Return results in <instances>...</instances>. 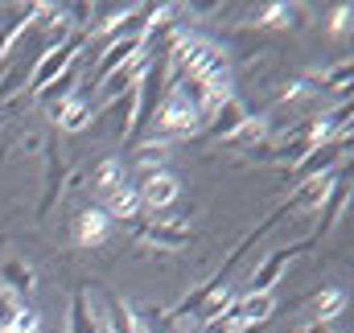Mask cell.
<instances>
[{
    "label": "cell",
    "mask_w": 354,
    "mask_h": 333,
    "mask_svg": "<svg viewBox=\"0 0 354 333\" xmlns=\"http://www.w3.org/2000/svg\"><path fill=\"white\" fill-rule=\"evenodd\" d=\"M198 95H202V83L194 79H174L161 107H157V128L165 136H194L202 128V111H198Z\"/></svg>",
    "instance_id": "1"
},
{
    "label": "cell",
    "mask_w": 354,
    "mask_h": 333,
    "mask_svg": "<svg viewBox=\"0 0 354 333\" xmlns=\"http://www.w3.org/2000/svg\"><path fill=\"white\" fill-rule=\"evenodd\" d=\"M79 41H87V29L83 33H75V37H66V41H58V46H50L41 58H37V66L29 70V91L33 95H41L46 86L54 83L71 62H75V54H79Z\"/></svg>",
    "instance_id": "2"
},
{
    "label": "cell",
    "mask_w": 354,
    "mask_h": 333,
    "mask_svg": "<svg viewBox=\"0 0 354 333\" xmlns=\"http://www.w3.org/2000/svg\"><path fill=\"white\" fill-rule=\"evenodd\" d=\"M338 157H342V161L351 157V136H346V140H326V144L309 149V153L292 165V181H317V177L334 173V169H338Z\"/></svg>",
    "instance_id": "3"
},
{
    "label": "cell",
    "mask_w": 354,
    "mask_h": 333,
    "mask_svg": "<svg viewBox=\"0 0 354 333\" xmlns=\"http://www.w3.org/2000/svg\"><path fill=\"white\" fill-rule=\"evenodd\" d=\"M305 247H309V243H288V247H276V251L264 259V263L252 272V284H248V292H272V288H276V280H280V276L292 267V259H297Z\"/></svg>",
    "instance_id": "4"
},
{
    "label": "cell",
    "mask_w": 354,
    "mask_h": 333,
    "mask_svg": "<svg viewBox=\"0 0 354 333\" xmlns=\"http://www.w3.org/2000/svg\"><path fill=\"white\" fill-rule=\"evenodd\" d=\"M136 189H140V206L145 210H169L177 202V193H181V181H177V173H169V169H157Z\"/></svg>",
    "instance_id": "5"
},
{
    "label": "cell",
    "mask_w": 354,
    "mask_h": 333,
    "mask_svg": "<svg viewBox=\"0 0 354 333\" xmlns=\"http://www.w3.org/2000/svg\"><path fill=\"white\" fill-rule=\"evenodd\" d=\"M149 62H153V58H149V54L140 50V54H136V58H132L128 66H120V70H115L111 79H103V83H99V103H115V99L132 95V91H136V83L145 79Z\"/></svg>",
    "instance_id": "6"
},
{
    "label": "cell",
    "mask_w": 354,
    "mask_h": 333,
    "mask_svg": "<svg viewBox=\"0 0 354 333\" xmlns=\"http://www.w3.org/2000/svg\"><path fill=\"white\" fill-rule=\"evenodd\" d=\"M140 243L145 247H157V251H177L189 243V227H185V218H177V222H153V227H140Z\"/></svg>",
    "instance_id": "7"
},
{
    "label": "cell",
    "mask_w": 354,
    "mask_h": 333,
    "mask_svg": "<svg viewBox=\"0 0 354 333\" xmlns=\"http://www.w3.org/2000/svg\"><path fill=\"white\" fill-rule=\"evenodd\" d=\"M50 115H54V124H58L62 132H83V128L91 124V103L75 91V95H66V99L50 103Z\"/></svg>",
    "instance_id": "8"
},
{
    "label": "cell",
    "mask_w": 354,
    "mask_h": 333,
    "mask_svg": "<svg viewBox=\"0 0 354 333\" xmlns=\"http://www.w3.org/2000/svg\"><path fill=\"white\" fill-rule=\"evenodd\" d=\"M243 120H248V107L239 103V99H231L227 107H218V115L206 124V140H214V144H227L239 128H243Z\"/></svg>",
    "instance_id": "9"
},
{
    "label": "cell",
    "mask_w": 354,
    "mask_h": 333,
    "mask_svg": "<svg viewBox=\"0 0 354 333\" xmlns=\"http://www.w3.org/2000/svg\"><path fill=\"white\" fill-rule=\"evenodd\" d=\"M107 231H111V218H107L99 206H87V210L79 214V222H75V243H79V247H99V243L107 239Z\"/></svg>",
    "instance_id": "10"
},
{
    "label": "cell",
    "mask_w": 354,
    "mask_h": 333,
    "mask_svg": "<svg viewBox=\"0 0 354 333\" xmlns=\"http://www.w3.org/2000/svg\"><path fill=\"white\" fill-rule=\"evenodd\" d=\"M103 202H107V210H103V214H107V218H124V222H132V218L145 210V206H140V189H136V185H128V181H124V185H115L111 193H103Z\"/></svg>",
    "instance_id": "11"
},
{
    "label": "cell",
    "mask_w": 354,
    "mask_h": 333,
    "mask_svg": "<svg viewBox=\"0 0 354 333\" xmlns=\"http://www.w3.org/2000/svg\"><path fill=\"white\" fill-rule=\"evenodd\" d=\"M0 280H4V292H12V296H29L33 284H37V276H33V267L25 259H4L0 263Z\"/></svg>",
    "instance_id": "12"
},
{
    "label": "cell",
    "mask_w": 354,
    "mask_h": 333,
    "mask_svg": "<svg viewBox=\"0 0 354 333\" xmlns=\"http://www.w3.org/2000/svg\"><path fill=\"white\" fill-rule=\"evenodd\" d=\"M66 333H103V330H99V313L91 309L87 288H83V292H75V301H71V321H66Z\"/></svg>",
    "instance_id": "13"
},
{
    "label": "cell",
    "mask_w": 354,
    "mask_h": 333,
    "mask_svg": "<svg viewBox=\"0 0 354 333\" xmlns=\"http://www.w3.org/2000/svg\"><path fill=\"white\" fill-rule=\"evenodd\" d=\"M346 309V292L342 288H326L317 301H313V313H317V325H330L338 313Z\"/></svg>",
    "instance_id": "14"
},
{
    "label": "cell",
    "mask_w": 354,
    "mask_h": 333,
    "mask_svg": "<svg viewBox=\"0 0 354 333\" xmlns=\"http://www.w3.org/2000/svg\"><path fill=\"white\" fill-rule=\"evenodd\" d=\"M115 185H124V165H120L115 157H107V161L95 165V189H99V198H103V193H111Z\"/></svg>",
    "instance_id": "15"
},
{
    "label": "cell",
    "mask_w": 354,
    "mask_h": 333,
    "mask_svg": "<svg viewBox=\"0 0 354 333\" xmlns=\"http://www.w3.org/2000/svg\"><path fill=\"white\" fill-rule=\"evenodd\" d=\"M29 21H33V4H29V8H21V17H12L8 25H0V58L17 46V37L29 29Z\"/></svg>",
    "instance_id": "16"
},
{
    "label": "cell",
    "mask_w": 354,
    "mask_h": 333,
    "mask_svg": "<svg viewBox=\"0 0 354 333\" xmlns=\"http://www.w3.org/2000/svg\"><path fill=\"white\" fill-rule=\"evenodd\" d=\"M264 132H268L264 120H260V115H248V120H243V128H239L227 144H231V149H252V144H260V140H264Z\"/></svg>",
    "instance_id": "17"
},
{
    "label": "cell",
    "mask_w": 354,
    "mask_h": 333,
    "mask_svg": "<svg viewBox=\"0 0 354 333\" xmlns=\"http://www.w3.org/2000/svg\"><path fill=\"white\" fill-rule=\"evenodd\" d=\"M351 70H354L351 58H342V62H338V66H330L317 83L326 86V91H342V95H346V91H351Z\"/></svg>",
    "instance_id": "18"
},
{
    "label": "cell",
    "mask_w": 354,
    "mask_h": 333,
    "mask_svg": "<svg viewBox=\"0 0 354 333\" xmlns=\"http://www.w3.org/2000/svg\"><path fill=\"white\" fill-rule=\"evenodd\" d=\"M165 161H169V144H165V140H153V144H145V149L136 153V165L153 169V173L165 165Z\"/></svg>",
    "instance_id": "19"
},
{
    "label": "cell",
    "mask_w": 354,
    "mask_h": 333,
    "mask_svg": "<svg viewBox=\"0 0 354 333\" xmlns=\"http://www.w3.org/2000/svg\"><path fill=\"white\" fill-rule=\"evenodd\" d=\"M292 4H268L264 12H260V25L264 29H284V25H292Z\"/></svg>",
    "instance_id": "20"
},
{
    "label": "cell",
    "mask_w": 354,
    "mask_h": 333,
    "mask_svg": "<svg viewBox=\"0 0 354 333\" xmlns=\"http://www.w3.org/2000/svg\"><path fill=\"white\" fill-rule=\"evenodd\" d=\"M17 313H21V301H17L12 292L0 288V330H8V325L17 321Z\"/></svg>",
    "instance_id": "21"
},
{
    "label": "cell",
    "mask_w": 354,
    "mask_h": 333,
    "mask_svg": "<svg viewBox=\"0 0 354 333\" xmlns=\"http://www.w3.org/2000/svg\"><path fill=\"white\" fill-rule=\"evenodd\" d=\"M351 12H354L351 4H342V8H334V17H330V33H334V37L351 29Z\"/></svg>",
    "instance_id": "22"
},
{
    "label": "cell",
    "mask_w": 354,
    "mask_h": 333,
    "mask_svg": "<svg viewBox=\"0 0 354 333\" xmlns=\"http://www.w3.org/2000/svg\"><path fill=\"white\" fill-rule=\"evenodd\" d=\"M305 333H334L330 325H313V330H305Z\"/></svg>",
    "instance_id": "23"
}]
</instances>
